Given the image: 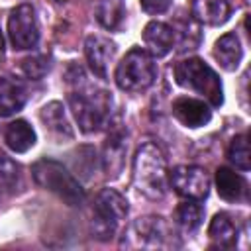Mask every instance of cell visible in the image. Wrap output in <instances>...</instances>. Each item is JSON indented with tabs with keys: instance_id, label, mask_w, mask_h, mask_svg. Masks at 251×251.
<instances>
[{
	"instance_id": "24",
	"label": "cell",
	"mask_w": 251,
	"mask_h": 251,
	"mask_svg": "<svg viewBox=\"0 0 251 251\" xmlns=\"http://www.w3.org/2000/svg\"><path fill=\"white\" fill-rule=\"evenodd\" d=\"M227 159L229 163L239 169V171H249L251 163H249V143H247V135H235L227 147Z\"/></svg>"
},
{
	"instance_id": "14",
	"label": "cell",
	"mask_w": 251,
	"mask_h": 251,
	"mask_svg": "<svg viewBox=\"0 0 251 251\" xmlns=\"http://www.w3.org/2000/svg\"><path fill=\"white\" fill-rule=\"evenodd\" d=\"M143 43L145 51L151 57H165L175 47V33L169 24L163 22H149L143 29Z\"/></svg>"
},
{
	"instance_id": "3",
	"label": "cell",
	"mask_w": 251,
	"mask_h": 251,
	"mask_svg": "<svg viewBox=\"0 0 251 251\" xmlns=\"http://www.w3.org/2000/svg\"><path fill=\"white\" fill-rule=\"evenodd\" d=\"M173 73H175V80L182 88H188V90L200 94L214 108L222 106V102H224L222 80L216 75V71L212 67H208L202 59L188 57V59L176 63L175 69H173Z\"/></svg>"
},
{
	"instance_id": "18",
	"label": "cell",
	"mask_w": 251,
	"mask_h": 251,
	"mask_svg": "<svg viewBox=\"0 0 251 251\" xmlns=\"http://www.w3.org/2000/svg\"><path fill=\"white\" fill-rule=\"evenodd\" d=\"M216 188L220 198L227 202H239L247 194V184L241 175L231 171L229 167H220L216 171Z\"/></svg>"
},
{
	"instance_id": "28",
	"label": "cell",
	"mask_w": 251,
	"mask_h": 251,
	"mask_svg": "<svg viewBox=\"0 0 251 251\" xmlns=\"http://www.w3.org/2000/svg\"><path fill=\"white\" fill-rule=\"evenodd\" d=\"M2 55H4V39H2V33H0V61H2Z\"/></svg>"
},
{
	"instance_id": "27",
	"label": "cell",
	"mask_w": 251,
	"mask_h": 251,
	"mask_svg": "<svg viewBox=\"0 0 251 251\" xmlns=\"http://www.w3.org/2000/svg\"><path fill=\"white\" fill-rule=\"evenodd\" d=\"M141 2V8L147 12V14H163L171 8V2L173 0H139Z\"/></svg>"
},
{
	"instance_id": "12",
	"label": "cell",
	"mask_w": 251,
	"mask_h": 251,
	"mask_svg": "<svg viewBox=\"0 0 251 251\" xmlns=\"http://www.w3.org/2000/svg\"><path fill=\"white\" fill-rule=\"evenodd\" d=\"M126 151H127V141H126V133L122 127H114L108 133V139L104 143V171L108 176L116 178L120 176L124 163H126Z\"/></svg>"
},
{
	"instance_id": "22",
	"label": "cell",
	"mask_w": 251,
	"mask_h": 251,
	"mask_svg": "<svg viewBox=\"0 0 251 251\" xmlns=\"http://www.w3.org/2000/svg\"><path fill=\"white\" fill-rule=\"evenodd\" d=\"M173 33H175L176 49L180 53L196 49L198 43H200V27H198L196 20H178L173 25Z\"/></svg>"
},
{
	"instance_id": "25",
	"label": "cell",
	"mask_w": 251,
	"mask_h": 251,
	"mask_svg": "<svg viewBox=\"0 0 251 251\" xmlns=\"http://www.w3.org/2000/svg\"><path fill=\"white\" fill-rule=\"evenodd\" d=\"M20 182V165L8 155L0 153V184L6 188H16Z\"/></svg>"
},
{
	"instance_id": "4",
	"label": "cell",
	"mask_w": 251,
	"mask_h": 251,
	"mask_svg": "<svg viewBox=\"0 0 251 251\" xmlns=\"http://www.w3.org/2000/svg\"><path fill=\"white\" fill-rule=\"evenodd\" d=\"M31 176L41 188L53 192L69 206H78L84 200V190L80 188L78 180L59 161L39 159L31 167Z\"/></svg>"
},
{
	"instance_id": "13",
	"label": "cell",
	"mask_w": 251,
	"mask_h": 251,
	"mask_svg": "<svg viewBox=\"0 0 251 251\" xmlns=\"http://www.w3.org/2000/svg\"><path fill=\"white\" fill-rule=\"evenodd\" d=\"M39 118L45 126V131L57 141H69L73 139V127L69 124V118L65 114V108L61 102H49L41 108L39 112Z\"/></svg>"
},
{
	"instance_id": "7",
	"label": "cell",
	"mask_w": 251,
	"mask_h": 251,
	"mask_svg": "<svg viewBox=\"0 0 251 251\" xmlns=\"http://www.w3.org/2000/svg\"><path fill=\"white\" fill-rule=\"evenodd\" d=\"M157 76V67L153 57L141 49L133 47L126 53V57L116 67V84L126 92H141L147 90Z\"/></svg>"
},
{
	"instance_id": "26",
	"label": "cell",
	"mask_w": 251,
	"mask_h": 251,
	"mask_svg": "<svg viewBox=\"0 0 251 251\" xmlns=\"http://www.w3.org/2000/svg\"><path fill=\"white\" fill-rule=\"evenodd\" d=\"M22 71L27 78H33V80H39L41 76H45V73L49 71V59L43 57V55H31V57H25L22 61Z\"/></svg>"
},
{
	"instance_id": "21",
	"label": "cell",
	"mask_w": 251,
	"mask_h": 251,
	"mask_svg": "<svg viewBox=\"0 0 251 251\" xmlns=\"http://www.w3.org/2000/svg\"><path fill=\"white\" fill-rule=\"evenodd\" d=\"M204 218V208L198 204V200H184L175 210V222L184 233H192L200 227Z\"/></svg>"
},
{
	"instance_id": "2",
	"label": "cell",
	"mask_w": 251,
	"mask_h": 251,
	"mask_svg": "<svg viewBox=\"0 0 251 251\" xmlns=\"http://www.w3.org/2000/svg\"><path fill=\"white\" fill-rule=\"evenodd\" d=\"M133 186L149 200L165 196L167 188V161L161 147L153 141L143 143L133 157Z\"/></svg>"
},
{
	"instance_id": "17",
	"label": "cell",
	"mask_w": 251,
	"mask_h": 251,
	"mask_svg": "<svg viewBox=\"0 0 251 251\" xmlns=\"http://www.w3.org/2000/svg\"><path fill=\"white\" fill-rule=\"evenodd\" d=\"M214 57L216 61L220 63V67L227 73L235 71L241 63V57H243V49H241V43H239V37L229 31V33H224L216 43H214Z\"/></svg>"
},
{
	"instance_id": "29",
	"label": "cell",
	"mask_w": 251,
	"mask_h": 251,
	"mask_svg": "<svg viewBox=\"0 0 251 251\" xmlns=\"http://www.w3.org/2000/svg\"><path fill=\"white\" fill-rule=\"evenodd\" d=\"M59 2H63V0H59Z\"/></svg>"
},
{
	"instance_id": "10",
	"label": "cell",
	"mask_w": 251,
	"mask_h": 251,
	"mask_svg": "<svg viewBox=\"0 0 251 251\" xmlns=\"http://www.w3.org/2000/svg\"><path fill=\"white\" fill-rule=\"evenodd\" d=\"M84 53H86V61H88L90 71L98 78L106 80L108 78V65L116 53V45L108 37L88 35L84 41Z\"/></svg>"
},
{
	"instance_id": "5",
	"label": "cell",
	"mask_w": 251,
	"mask_h": 251,
	"mask_svg": "<svg viewBox=\"0 0 251 251\" xmlns=\"http://www.w3.org/2000/svg\"><path fill=\"white\" fill-rule=\"evenodd\" d=\"M126 214H127V200L114 188H102L92 202V212H90L92 237L100 241L112 239Z\"/></svg>"
},
{
	"instance_id": "8",
	"label": "cell",
	"mask_w": 251,
	"mask_h": 251,
	"mask_svg": "<svg viewBox=\"0 0 251 251\" xmlns=\"http://www.w3.org/2000/svg\"><path fill=\"white\" fill-rule=\"evenodd\" d=\"M8 35L14 49L24 51L31 49L39 41V25L35 10L31 4H20L10 12L8 18Z\"/></svg>"
},
{
	"instance_id": "11",
	"label": "cell",
	"mask_w": 251,
	"mask_h": 251,
	"mask_svg": "<svg viewBox=\"0 0 251 251\" xmlns=\"http://www.w3.org/2000/svg\"><path fill=\"white\" fill-rule=\"evenodd\" d=\"M173 116L186 127H200L212 120V110L204 100L180 96L173 102Z\"/></svg>"
},
{
	"instance_id": "23",
	"label": "cell",
	"mask_w": 251,
	"mask_h": 251,
	"mask_svg": "<svg viewBox=\"0 0 251 251\" xmlns=\"http://www.w3.org/2000/svg\"><path fill=\"white\" fill-rule=\"evenodd\" d=\"M96 18L106 29H116L124 20V4L120 0H102L98 4Z\"/></svg>"
},
{
	"instance_id": "16",
	"label": "cell",
	"mask_w": 251,
	"mask_h": 251,
	"mask_svg": "<svg viewBox=\"0 0 251 251\" xmlns=\"http://www.w3.org/2000/svg\"><path fill=\"white\" fill-rule=\"evenodd\" d=\"M25 100H27V92L20 80L8 78V76L0 78V116L2 118L20 112Z\"/></svg>"
},
{
	"instance_id": "6",
	"label": "cell",
	"mask_w": 251,
	"mask_h": 251,
	"mask_svg": "<svg viewBox=\"0 0 251 251\" xmlns=\"http://www.w3.org/2000/svg\"><path fill=\"white\" fill-rule=\"evenodd\" d=\"M176 245L173 227L159 216L137 218L122 237V247L126 249H173Z\"/></svg>"
},
{
	"instance_id": "15",
	"label": "cell",
	"mask_w": 251,
	"mask_h": 251,
	"mask_svg": "<svg viewBox=\"0 0 251 251\" xmlns=\"http://www.w3.org/2000/svg\"><path fill=\"white\" fill-rule=\"evenodd\" d=\"M190 14L198 24L220 25L229 16L227 0H190Z\"/></svg>"
},
{
	"instance_id": "9",
	"label": "cell",
	"mask_w": 251,
	"mask_h": 251,
	"mask_svg": "<svg viewBox=\"0 0 251 251\" xmlns=\"http://www.w3.org/2000/svg\"><path fill=\"white\" fill-rule=\"evenodd\" d=\"M169 184L184 200H204L210 192V178L204 169L194 165H180L169 173Z\"/></svg>"
},
{
	"instance_id": "19",
	"label": "cell",
	"mask_w": 251,
	"mask_h": 251,
	"mask_svg": "<svg viewBox=\"0 0 251 251\" xmlns=\"http://www.w3.org/2000/svg\"><path fill=\"white\" fill-rule=\"evenodd\" d=\"M208 237H210L214 247L229 249L237 241V227L226 212H220L212 218V222L208 226Z\"/></svg>"
},
{
	"instance_id": "20",
	"label": "cell",
	"mask_w": 251,
	"mask_h": 251,
	"mask_svg": "<svg viewBox=\"0 0 251 251\" xmlns=\"http://www.w3.org/2000/svg\"><path fill=\"white\" fill-rule=\"evenodd\" d=\"M4 141L14 153H25L35 145V131L25 120H16L8 124L4 131Z\"/></svg>"
},
{
	"instance_id": "1",
	"label": "cell",
	"mask_w": 251,
	"mask_h": 251,
	"mask_svg": "<svg viewBox=\"0 0 251 251\" xmlns=\"http://www.w3.org/2000/svg\"><path fill=\"white\" fill-rule=\"evenodd\" d=\"M73 73H75V76L69 75V82L73 84V90L69 94V104H71L73 116L84 133L98 131L110 118L112 96L106 90L90 86L84 80V73L80 67L78 69L73 67Z\"/></svg>"
}]
</instances>
